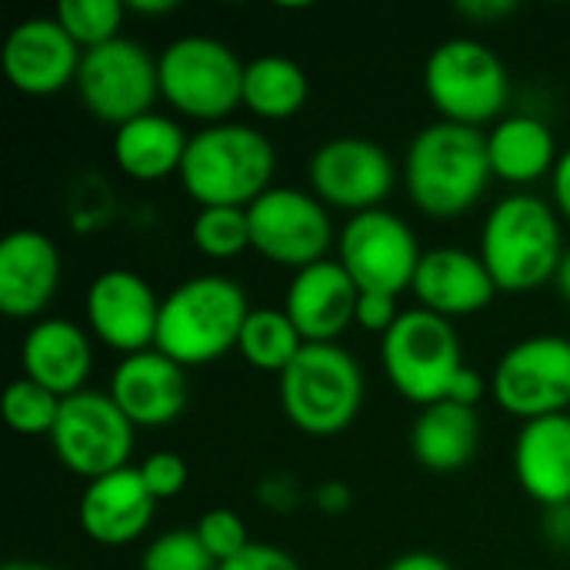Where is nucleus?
I'll use <instances>...</instances> for the list:
<instances>
[{"mask_svg":"<svg viewBox=\"0 0 570 570\" xmlns=\"http://www.w3.org/2000/svg\"><path fill=\"white\" fill-rule=\"evenodd\" d=\"M494 180L488 134L451 120L421 127L404 154V187L411 204L431 220L464 217Z\"/></svg>","mask_w":570,"mask_h":570,"instance_id":"obj_1","label":"nucleus"},{"mask_svg":"<svg viewBox=\"0 0 570 570\" xmlns=\"http://www.w3.org/2000/svg\"><path fill=\"white\" fill-rule=\"evenodd\" d=\"M564 250V227L554 204L538 194L514 190L484 217L478 254L498 291L528 294L554 284Z\"/></svg>","mask_w":570,"mask_h":570,"instance_id":"obj_2","label":"nucleus"},{"mask_svg":"<svg viewBox=\"0 0 570 570\" xmlns=\"http://www.w3.org/2000/svg\"><path fill=\"white\" fill-rule=\"evenodd\" d=\"M277 150L250 124L224 120L190 134L180 187L197 207H250L274 187Z\"/></svg>","mask_w":570,"mask_h":570,"instance_id":"obj_3","label":"nucleus"},{"mask_svg":"<svg viewBox=\"0 0 570 570\" xmlns=\"http://www.w3.org/2000/svg\"><path fill=\"white\" fill-rule=\"evenodd\" d=\"M250 304L237 281L224 274H197L177 284L160 304L157 351L180 367H204L240 344Z\"/></svg>","mask_w":570,"mask_h":570,"instance_id":"obj_4","label":"nucleus"},{"mask_svg":"<svg viewBox=\"0 0 570 570\" xmlns=\"http://www.w3.org/2000/svg\"><path fill=\"white\" fill-rule=\"evenodd\" d=\"M284 417L307 438L344 434L364 407V371L341 344H304L277 377Z\"/></svg>","mask_w":570,"mask_h":570,"instance_id":"obj_5","label":"nucleus"},{"mask_svg":"<svg viewBox=\"0 0 570 570\" xmlns=\"http://www.w3.org/2000/svg\"><path fill=\"white\" fill-rule=\"evenodd\" d=\"M244 67L230 43L207 33H184L157 57L160 100L204 127L224 124L244 104Z\"/></svg>","mask_w":570,"mask_h":570,"instance_id":"obj_6","label":"nucleus"},{"mask_svg":"<svg viewBox=\"0 0 570 570\" xmlns=\"http://www.w3.org/2000/svg\"><path fill=\"white\" fill-rule=\"evenodd\" d=\"M424 94L441 120L474 127L498 124L511 100L504 60L478 37H448L428 53Z\"/></svg>","mask_w":570,"mask_h":570,"instance_id":"obj_7","label":"nucleus"},{"mask_svg":"<svg viewBox=\"0 0 570 570\" xmlns=\"http://www.w3.org/2000/svg\"><path fill=\"white\" fill-rule=\"evenodd\" d=\"M381 364L391 387L421 411L448 401L451 384L468 367L454 321L411 307L381 337Z\"/></svg>","mask_w":570,"mask_h":570,"instance_id":"obj_8","label":"nucleus"},{"mask_svg":"<svg viewBox=\"0 0 570 570\" xmlns=\"http://www.w3.org/2000/svg\"><path fill=\"white\" fill-rule=\"evenodd\" d=\"M491 397L524 424L570 414V337L534 334L511 344L491 371Z\"/></svg>","mask_w":570,"mask_h":570,"instance_id":"obj_9","label":"nucleus"},{"mask_svg":"<svg viewBox=\"0 0 570 570\" xmlns=\"http://www.w3.org/2000/svg\"><path fill=\"white\" fill-rule=\"evenodd\" d=\"M250 220V250L277 267L294 274L327 261V250L337 247V230L331 210L301 187H271L247 207Z\"/></svg>","mask_w":570,"mask_h":570,"instance_id":"obj_10","label":"nucleus"},{"mask_svg":"<svg viewBox=\"0 0 570 570\" xmlns=\"http://www.w3.org/2000/svg\"><path fill=\"white\" fill-rule=\"evenodd\" d=\"M134 434L137 428L114 404V397L87 387L73 397H63L60 417L47 441L57 461L90 484L120 468H130L127 461L134 454Z\"/></svg>","mask_w":570,"mask_h":570,"instance_id":"obj_11","label":"nucleus"},{"mask_svg":"<svg viewBox=\"0 0 570 570\" xmlns=\"http://www.w3.org/2000/svg\"><path fill=\"white\" fill-rule=\"evenodd\" d=\"M73 87L87 114L117 130L154 110L160 97L157 57L144 43L117 37L104 47L83 50Z\"/></svg>","mask_w":570,"mask_h":570,"instance_id":"obj_12","label":"nucleus"},{"mask_svg":"<svg viewBox=\"0 0 570 570\" xmlns=\"http://www.w3.org/2000/svg\"><path fill=\"white\" fill-rule=\"evenodd\" d=\"M421 244L414 227L384 207L354 214L337 230V261L361 291L401 294L411 291L421 267Z\"/></svg>","mask_w":570,"mask_h":570,"instance_id":"obj_13","label":"nucleus"},{"mask_svg":"<svg viewBox=\"0 0 570 570\" xmlns=\"http://www.w3.org/2000/svg\"><path fill=\"white\" fill-rule=\"evenodd\" d=\"M397 184L394 157L367 137H331L307 160V190L331 210H377Z\"/></svg>","mask_w":570,"mask_h":570,"instance_id":"obj_14","label":"nucleus"},{"mask_svg":"<svg viewBox=\"0 0 570 570\" xmlns=\"http://www.w3.org/2000/svg\"><path fill=\"white\" fill-rule=\"evenodd\" d=\"M160 297L157 291L127 267L100 271L83 297V314L90 324V334L117 351L120 357L150 351L157 344V324H160Z\"/></svg>","mask_w":570,"mask_h":570,"instance_id":"obj_15","label":"nucleus"},{"mask_svg":"<svg viewBox=\"0 0 570 570\" xmlns=\"http://www.w3.org/2000/svg\"><path fill=\"white\" fill-rule=\"evenodd\" d=\"M83 50L70 40V33L57 23V17H30L20 20L0 50L3 77L13 90L27 97H50L77 83Z\"/></svg>","mask_w":570,"mask_h":570,"instance_id":"obj_16","label":"nucleus"},{"mask_svg":"<svg viewBox=\"0 0 570 570\" xmlns=\"http://www.w3.org/2000/svg\"><path fill=\"white\" fill-rule=\"evenodd\" d=\"M63 277L60 247L33 227L10 230L0 240V311L10 321H43Z\"/></svg>","mask_w":570,"mask_h":570,"instance_id":"obj_17","label":"nucleus"},{"mask_svg":"<svg viewBox=\"0 0 570 570\" xmlns=\"http://www.w3.org/2000/svg\"><path fill=\"white\" fill-rule=\"evenodd\" d=\"M107 394L134 428H164L187 411L190 381H187V367L150 347L120 357V364L110 374Z\"/></svg>","mask_w":570,"mask_h":570,"instance_id":"obj_18","label":"nucleus"},{"mask_svg":"<svg viewBox=\"0 0 570 570\" xmlns=\"http://www.w3.org/2000/svg\"><path fill=\"white\" fill-rule=\"evenodd\" d=\"M361 287L341 267V261H321L297 271L284 291V314L294 321L304 344H337L354 327Z\"/></svg>","mask_w":570,"mask_h":570,"instance_id":"obj_19","label":"nucleus"},{"mask_svg":"<svg viewBox=\"0 0 570 570\" xmlns=\"http://www.w3.org/2000/svg\"><path fill=\"white\" fill-rule=\"evenodd\" d=\"M411 294L417 297V307L444 321H458L488 311L501 291L481 254H471L464 247H434L424 250Z\"/></svg>","mask_w":570,"mask_h":570,"instance_id":"obj_20","label":"nucleus"},{"mask_svg":"<svg viewBox=\"0 0 570 570\" xmlns=\"http://www.w3.org/2000/svg\"><path fill=\"white\" fill-rule=\"evenodd\" d=\"M154 494L137 468H120L83 488L77 504L80 531L100 548H127L140 541L154 521Z\"/></svg>","mask_w":570,"mask_h":570,"instance_id":"obj_21","label":"nucleus"},{"mask_svg":"<svg viewBox=\"0 0 570 570\" xmlns=\"http://www.w3.org/2000/svg\"><path fill=\"white\" fill-rule=\"evenodd\" d=\"M23 377L53 391L57 397H73L87 391L94 371L90 334L67 317H43L30 324L20 341Z\"/></svg>","mask_w":570,"mask_h":570,"instance_id":"obj_22","label":"nucleus"},{"mask_svg":"<svg viewBox=\"0 0 570 570\" xmlns=\"http://www.w3.org/2000/svg\"><path fill=\"white\" fill-rule=\"evenodd\" d=\"M514 478L541 508L570 504V414L528 421L514 441Z\"/></svg>","mask_w":570,"mask_h":570,"instance_id":"obj_23","label":"nucleus"},{"mask_svg":"<svg viewBox=\"0 0 570 570\" xmlns=\"http://www.w3.org/2000/svg\"><path fill=\"white\" fill-rule=\"evenodd\" d=\"M187 144H190V137L180 127V120H174L170 114L150 110L144 117L117 127L110 150H114V164L120 167L124 177L154 184V180L180 174Z\"/></svg>","mask_w":570,"mask_h":570,"instance_id":"obj_24","label":"nucleus"},{"mask_svg":"<svg viewBox=\"0 0 570 570\" xmlns=\"http://www.w3.org/2000/svg\"><path fill=\"white\" fill-rule=\"evenodd\" d=\"M558 137L548 120L534 114H508L488 130L491 174L504 184L524 187L551 177L558 167Z\"/></svg>","mask_w":570,"mask_h":570,"instance_id":"obj_25","label":"nucleus"},{"mask_svg":"<svg viewBox=\"0 0 570 570\" xmlns=\"http://www.w3.org/2000/svg\"><path fill=\"white\" fill-rule=\"evenodd\" d=\"M481 448V417L454 401L431 404L417 414L411 431V454L421 468L434 474L461 471L474 461Z\"/></svg>","mask_w":570,"mask_h":570,"instance_id":"obj_26","label":"nucleus"},{"mask_svg":"<svg viewBox=\"0 0 570 570\" xmlns=\"http://www.w3.org/2000/svg\"><path fill=\"white\" fill-rule=\"evenodd\" d=\"M311 80L304 67L284 53H261L244 67V107L261 120H291L304 110Z\"/></svg>","mask_w":570,"mask_h":570,"instance_id":"obj_27","label":"nucleus"},{"mask_svg":"<svg viewBox=\"0 0 570 570\" xmlns=\"http://www.w3.org/2000/svg\"><path fill=\"white\" fill-rule=\"evenodd\" d=\"M237 351L254 371L281 377L294 364V357L304 351V337L297 334L284 307H250Z\"/></svg>","mask_w":570,"mask_h":570,"instance_id":"obj_28","label":"nucleus"},{"mask_svg":"<svg viewBox=\"0 0 570 570\" xmlns=\"http://www.w3.org/2000/svg\"><path fill=\"white\" fill-rule=\"evenodd\" d=\"M130 10L120 0H63L57 3L53 17L70 33V40L80 50L104 47L117 37H124V17Z\"/></svg>","mask_w":570,"mask_h":570,"instance_id":"obj_29","label":"nucleus"},{"mask_svg":"<svg viewBox=\"0 0 570 570\" xmlns=\"http://www.w3.org/2000/svg\"><path fill=\"white\" fill-rule=\"evenodd\" d=\"M190 240L207 261H234L250 250V220L244 207H200Z\"/></svg>","mask_w":570,"mask_h":570,"instance_id":"obj_30","label":"nucleus"},{"mask_svg":"<svg viewBox=\"0 0 570 570\" xmlns=\"http://www.w3.org/2000/svg\"><path fill=\"white\" fill-rule=\"evenodd\" d=\"M60 404H63V397H57L53 391H47L27 377H17L3 391V421L13 434L50 438L53 424L60 417Z\"/></svg>","mask_w":570,"mask_h":570,"instance_id":"obj_31","label":"nucleus"},{"mask_svg":"<svg viewBox=\"0 0 570 570\" xmlns=\"http://www.w3.org/2000/svg\"><path fill=\"white\" fill-rule=\"evenodd\" d=\"M194 528H174L154 538L140 558V570H217Z\"/></svg>","mask_w":570,"mask_h":570,"instance_id":"obj_32","label":"nucleus"},{"mask_svg":"<svg viewBox=\"0 0 570 570\" xmlns=\"http://www.w3.org/2000/svg\"><path fill=\"white\" fill-rule=\"evenodd\" d=\"M197 538H200V544L207 548V554L217 561V564H224V561H230V558H237L244 548H250L254 541L247 538V524H244V518L237 514V511H230V508H214V511H207L200 521H197Z\"/></svg>","mask_w":570,"mask_h":570,"instance_id":"obj_33","label":"nucleus"},{"mask_svg":"<svg viewBox=\"0 0 570 570\" xmlns=\"http://www.w3.org/2000/svg\"><path fill=\"white\" fill-rule=\"evenodd\" d=\"M137 471H140L147 491L154 494V501H170V498H177V494L187 488V478H190L187 461H184L180 454H174V451H157V454H150L144 464H137Z\"/></svg>","mask_w":570,"mask_h":570,"instance_id":"obj_34","label":"nucleus"},{"mask_svg":"<svg viewBox=\"0 0 570 570\" xmlns=\"http://www.w3.org/2000/svg\"><path fill=\"white\" fill-rule=\"evenodd\" d=\"M401 304L394 294H371V291H361L357 297V311H354V327L367 331V334H387L397 317H401Z\"/></svg>","mask_w":570,"mask_h":570,"instance_id":"obj_35","label":"nucleus"},{"mask_svg":"<svg viewBox=\"0 0 570 570\" xmlns=\"http://www.w3.org/2000/svg\"><path fill=\"white\" fill-rule=\"evenodd\" d=\"M217 570H301V564L277 544H250Z\"/></svg>","mask_w":570,"mask_h":570,"instance_id":"obj_36","label":"nucleus"},{"mask_svg":"<svg viewBox=\"0 0 570 570\" xmlns=\"http://www.w3.org/2000/svg\"><path fill=\"white\" fill-rule=\"evenodd\" d=\"M257 501L264 508H271L274 514H287L301 504V491H297V481L287 478V474H271L257 484Z\"/></svg>","mask_w":570,"mask_h":570,"instance_id":"obj_37","label":"nucleus"},{"mask_svg":"<svg viewBox=\"0 0 570 570\" xmlns=\"http://www.w3.org/2000/svg\"><path fill=\"white\" fill-rule=\"evenodd\" d=\"M484 394H491V381H484L474 367H464L461 374H458V381L451 384V394H448V401H454V404H461V407H478L481 401H484Z\"/></svg>","mask_w":570,"mask_h":570,"instance_id":"obj_38","label":"nucleus"},{"mask_svg":"<svg viewBox=\"0 0 570 570\" xmlns=\"http://www.w3.org/2000/svg\"><path fill=\"white\" fill-rule=\"evenodd\" d=\"M514 10H518L514 0H461L458 3V13L474 23H498V20L511 17Z\"/></svg>","mask_w":570,"mask_h":570,"instance_id":"obj_39","label":"nucleus"},{"mask_svg":"<svg viewBox=\"0 0 570 570\" xmlns=\"http://www.w3.org/2000/svg\"><path fill=\"white\" fill-rule=\"evenodd\" d=\"M314 504L321 514L327 518H337V514H347L351 504H354V494L344 481H324L317 491H314Z\"/></svg>","mask_w":570,"mask_h":570,"instance_id":"obj_40","label":"nucleus"},{"mask_svg":"<svg viewBox=\"0 0 570 570\" xmlns=\"http://www.w3.org/2000/svg\"><path fill=\"white\" fill-rule=\"evenodd\" d=\"M551 204H554V210L561 214V220H568L570 224V147L568 150H561L558 167H554V174H551Z\"/></svg>","mask_w":570,"mask_h":570,"instance_id":"obj_41","label":"nucleus"},{"mask_svg":"<svg viewBox=\"0 0 570 570\" xmlns=\"http://www.w3.org/2000/svg\"><path fill=\"white\" fill-rule=\"evenodd\" d=\"M384 570H454L451 561H444L441 554L434 551H407V554H397Z\"/></svg>","mask_w":570,"mask_h":570,"instance_id":"obj_42","label":"nucleus"},{"mask_svg":"<svg viewBox=\"0 0 570 570\" xmlns=\"http://www.w3.org/2000/svg\"><path fill=\"white\" fill-rule=\"evenodd\" d=\"M544 534L554 548H570V504L551 508L544 514Z\"/></svg>","mask_w":570,"mask_h":570,"instance_id":"obj_43","label":"nucleus"},{"mask_svg":"<svg viewBox=\"0 0 570 570\" xmlns=\"http://www.w3.org/2000/svg\"><path fill=\"white\" fill-rule=\"evenodd\" d=\"M127 10L137 17H164V13L177 10V0H134Z\"/></svg>","mask_w":570,"mask_h":570,"instance_id":"obj_44","label":"nucleus"},{"mask_svg":"<svg viewBox=\"0 0 570 570\" xmlns=\"http://www.w3.org/2000/svg\"><path fill=\"white\" fill-rule=\"evenodd\" d=\"M554 291L561 294V301H568L570 304V247L564 250L561 267H558V274H554Z\"/></svg>","mask_w":570,"mask_h":570,"instance_id":"obj_45","label":"nucleus"},{"mask_svg":"<svg viewBox=\"0 0 570 570\" xmlns=\"http://www.w3.org/2000/svg\"><path fill=\"white\" fill-rule=\"evenodd\" d=\"M3 570H57L50 564H40V561H10Z\"/></svg>","mask_w":570,"mask_h":570,"instance_id":"obj_46","label":"nucleus"}]
</instances>
